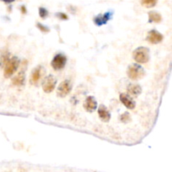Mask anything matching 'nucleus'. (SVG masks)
Listing matches in <instances>:
<instances>
[{
  "mask_svg": "<svg viewBox=\"0 0 172 172\" xmlns=\"http://www.w3.org/2000/svg\"><path fill=\"white\" fill-rule=\"evenodd\" d=\"M44 69L42 66L35 67L34 69L33 72L31 73V76H30V80H29L30 84L34 85V86H36L37 84L39 83V82L42 78V77L44 76Z\"/></svg>",
  "mask_w": 172,
  "mask_h": 172,
  "instance_id": "nucleus-7",
  "label": "nucleus"
},
{
  "mask_svg": "<svg viewBox=\"0 0 172 172\" xmlns=\"http://www.w3.org/2000/svg\"><path fill=\"white\" fill-rule=\"evenodd\" d=\"M56 86V79L54 76L49 75L44 78L42 83V88L43 91L46 93H50L54 91Z\"/></svg>",
  "mask_w": 172,
  "mask_h": 172,
  "instance_id": "nucleus-4",
  "label": "nucleus"
},
{
  "mask_svg": "<svg viewBox=\"0 0 172 172\" xmlns=\"http://www.w3.org/2000/svg\"><path fill=\"white\" fill-rule=\"evenodd\" d=\"M72 88V82L69 80H65L61 82L57 88V96L60 97H66L71 92Z\"/></svg>",
  "mask_w": 172,
  "mask_h": 172,
  "instance_id": "nucleus-5",
  "label": "nucleus"
},
{
  "mask_svg": "<svg viewBox=\"0 0 172 172\" xmlns=\"http://www.w3.org/2000/svg\"><path fill=\"white\" fill-rule=\"evenodd\" d=\"M84 109L88 113H92L94 112L97 108V102L95 99L94 97L92 96H89L86 98V100L84 101L83 103Z\"/></svg>",
  "mask_w": 172,
  "mask_h": 172,
  "instance_id": "nucleus-10",
  "label": "nucleus"
},
{
  "mask_svg": "<svg viewBox=\"0 0 172 172\" xmlns=\"http://www.w3.org/2000/svg\"><path fill=\"white\" fill-rule=\"evenodd\" d=\"M97 113H98V116L99 118L102 122L108 123L109 122L110 118H111V114H110V112L108 111V109L106 108L104 105H100L99 106V108L97 110Z\"/></svg>",
  "mask_w": 172,
  "mask_h": 172,
  "instance_id": "nucleus-12",
  "label": "nucleus"
},
{
  "mask_svg": "<svg viewBox=\"0 0 172 172\" xmlns=\"http://www.w3.org/2000/svg\"><path fill=\"white\" fill-rule=\"evenodd\" d=\"M67 61V56L62 54H57L51 61V67L56 71H60L65 67Z\"/></svg>",
  "mask_w": 172,
  "mask_h": 172,
  "instance_id": "nucleus-6",
  "label": "nucleus"
},
{
  "mask_svg": "<svg viewBox=\"0 0 172 172\" xmlns=\"http://www.w3.org/2000/svg\"><path fill=\"white\" fill-rule=\"evenodd\" d=\"M120 121L123 123H128L131 121V116L130 114L128 113V112L123 113L122 115L120 116Z\"/></svg>",
  "mask_w": 172,
  "mask_h": 172,
  "instance_id": "nucleus-17",
  "label": "nucleus"
},
{
  "mask_svg": "<svg viewBox=\"0 0 172 172\" xmlns=\"http://www.w3.org/2000/svg\"><path fill=\"white\" fill-rule=\"evenodd\" d=\"M112 15H113V14L111 12H108L104 14H100V15L96 16L94 18V19H93V21L97 26H101V25H103V24H107L108 21L111 19Z\"/></svg>",
  "mask_w": 172,
  "mask_h": 172,
  "instance_id": "nucleus-13",
  "label": "nucleus"
},
{
  "mask_svg": "<svg viewBox=\"0 0 172 172\" xmlns=\"http://www.w3.org/2000/svg\"><path fill=\"white\" fill-rule=\"evenodd\" d=\"M21 12H22V14H26L27 13V9H26V8H25V6L22 5L21 6Z\"/></svg>",
  "mask_w": 172,
  "mask_h": 172,
  "instance_id": "nucleus-21",
  "label": "nucleus"
},
{
  "mask_svg": "<svg viewBox=\"0 0 172 172\" xmlns=\"http://www.w3.org/2000/svg\"><path fill=\"white\" fill-rule=\"evenodd\" d=\"M162 16L161 14L156 11H150L149 13V22L150 23H161Z\"/></svg>",
  "mask_w": 172,
  "mask_h": 172,
  "instance_id": "nucleus-15",
  "label": "nucleus"
},
{
  "mask_svg": "<svg viewBox=\"0 0 172 172\" xmlns=\"http://www.w3.org/2000/svg\"><path fill=\"white\" fill-rule=\"evenodd\" d=\"M1 1H3V2L5 3V4H11L13 2H14L15 0H1Z\"/></svg>",
  "mask_w": 172,
  "mask_h": 172,
  "instance_id": "nucleus-22",
  "label": "nucleus"
},
{
  "mask_svg": "<svg viewBox=\"0 0 172 172\" xmlns=\"http://www.w3.org/2000/svg\"><path fill=\"white\" fill-rule=\"evenodd\" d=\"M48 14H49V12L48 10L46 9H44L43 7H40L39 9V17L41 18V19H45L46 17L48 16Z\"/></svg>",
  "mask_w": 172,
  "mask_h": 172,
  "instance_id": "nucleus-18",
  "label": "nucleus"
},
{
  "mask_svg": "<svg viewBox=\"0 0 172 172\" xmlns=\"http://www.w3.org/2000/svg\"><path fill=\"white\" fill-rule=\"evenodd\" d=\"M19 67V61L17 57L14 56L9 59L6 62L5 67H4V77L9 78L12 77V75L14 74V72H16Z\"/></svg>",
  "mask_w": 172,
  "mask_h": 172,
  "instance_id": "nucleus-3",
  "label": "nucleus"
},
{
  "mask_svg": "<svg viewBox=\"0 0 172 172\" xmlns=\"http://www.w3.org/2000/svg\"><path fill=\"white\" fill-rule=\"evenodd\" d=\"M23 67L21 71L19 72V74L16 75L12 80V83L14 86H23L24 85V80H25V73H24V68L26 67V61H23Z\"/></svg>",
  "mask_w": 172,
  "mask_h": 172,
  "instance_id": "nucleus-9",
  "label": "nucleus"
},
{
  "mask_svg": "<svg viewBox=\"0 0 172 172\" xmlns=\"http://www.w3.org/2000/svg\"><path fill=\"white\" fill-rule=\"evenodd\" d=\"M127 90L128 94L132 97H138L142 92V88L139 84H129Z\"/></svg>",
  "mask_w": 172,
  "mask_h": 172,
  "instance_id": "nucleus-14",
  "label": "nucleus"
},
{
  "mask_svg": "<svg viewBox=\"0 0 172 172\" xmlns=\"http://www.w3.org/2000/svg\"><path fill=\"white\" fill-rule=\"evenodd\" d=\"M134 61L139 64H144L150 61V50L146 47H139L133 52Z\"/></svg>",
  "mask_w": 172,
  "mask_h": 172,
  "instance_id": "nucleus-2",
  "label": "nucleus"
},
{
  "mask_svg": "<svg viewBox=\"0 0 172 172\" xmlns=\"http://www.w3.org/2000/svg\"><path fill=\"white\" fill-rule=\"evenodd\" d=\"M36 26H37V28L39 29V30H40L41 32H43V33H48V32L50 31V29L47 28L46 26H44V25H43V24H40V23H37V24H36Z\"/></svg>",
  "mask_w": 172,
  "mask_h": 172,
  "instance_id": "nucleus-19",
  "label": "nucleus"
},
{
  "mask_svg": "<svg viewBox=\"0 0 172 172\" xmlns=\"http://www.w3.org/2000/svg\"><path fill=\"white\" fill-rule=\"evenodd\" d=\"M127 75L131 80L137 81L139 79H142L145 76V71L140 65L132 64L128 67Z\"/></svg>",
  "mask_w": 172,
  "mask_h": 172,
  "instance_id": "nucleus-1",
  "label": "nucleus"
},
{
  "mask_svg": "<svg viewBox=\"0 0 172 172\" xmlns=\"http://www.w3.org/2000/svg\"><path fill=\"white\" fill-rule=\"evenodd\" d=\"M158 0H141V4L145 8H153L156 5Z\"/></svg>",
  "mask_w": 172,
  "mask_h": 172,
  "instance_id": "nucleus-16",
  "label": "nucleus"
},
{
  "mask_svg": "<svg viewBox=\"0 0 172 172\" xmlns=\"http://www.w3.org/2000/svg\"><path fill=\"white\" fill-rule=\"evenodd\" d=\"M119 99H120L123 104L127 108H128V109H133L135 108V106H136L135 101L133 100L129 95L126 94V93L120 94Z\"/></svg>",
  "mask_w": 172,
  "mask_h": 172,
  "instance_id": "nucleus-11",
  "label": "nucleus"
},
{
  "mask_svg": "<svg viewBox=\"0 0 172 172\" xmlns=\"http://www.w3.org/2000/svg\"><path fill=\"white\" fill-rule=\"evenodd\" d=\"M56 15V17H58L59 19H63V20H67L68 19V16H67L66 14H64V13H57Z\"/></svg>",
  "mask_w": 172,
  "mask_h": 172,
  "instance_id": "nucleus-20",
  "label": "nucleus"
},
{
  "mask_svg": "<svg viewBox=\"0 0 172 172\" xmlns=\"http://www.w3.org/2000/svg\"><path fill=\"white\" fill-rule=\"evenodd\" d=\"M163 38H164V36H163L162 34L158 32L156 29H152L148 33L146 39L150 44H156L161 43V41L163 40Z\"/></svg>",
  "mask_w": 172,
  "mask_h": 172,
  "instance_id": "nucleus-8",
  "label": "nucleus"
}]
</instances>
